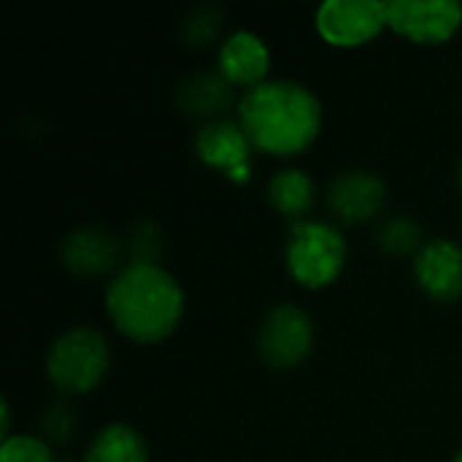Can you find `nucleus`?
I'll list each match as a JSON object with an SVG mask.
<instances>
[{"label": "nucleus", "instance_id": "obj_1", "mask_svg": "<svg viewBox=\"0 0 462 462\" xmlns=\"http://www.w3.org/2000/svg\"><path fill=\"white\" fill-rule=\"evenodd\" d=\"M238 125L249 135L254 152L298 157L319 138L322 103L298 81H265L241 95Z\"/></svg>", "mask_w": 462, "mask_h": 462}, {"label": "nucleus", "instance_id": "obj_2", "mask_svg": "<svg viewBox=\"0 0 462 462\" xmlns=\"http://www.w3.org/2000/svg\"><path fill=\"white\" fill-rule=\"evenodd\" d=\"M111 325L135 344H160L181 325L184 290L162 265L127 263L106 287Z\"/></svg>", "mask_w": 462, "mask_h": 462}, {"label": "nucleus", "instance_id": "obj_3", "mask_svg": "<svg viewBox=\"0 0 462 462\" xmlns=\"http://www.w3.org/2000/svg\"><path fill=\"white\" fill-rule=\"evenodd\" d=\"M346 238L338 227L317 219H300L292 225L284 244L287 273L303 290L330 287L346 268Z\"/></svg>", "mask_w": 462, "mask_h": 462}, {"label": "nucleus", "instance_id": "obj_4", "mask_svg": "<svg viewBox=\"0 0 462 462\" xmlns=\"http://www.w3.org/2000/svg\"><path fill=\"white\" fill-rule=\"evenodd\" d=\"M43 365L54 390L62 395H87L106 379L111 349L97 330L70 328L51 341Z\"/></svg>", "mask_w": 462, "mask_h": 462}, {"label": "nucleus", "instance_id": "obj_5", "mask_svg": "<svg viewBox=\"0 0 462 462\" xmlns=\"http://www.w3.org/2000/svg\"><path fill=\"white\" fill-rule=\"evenodd\" d=\"M314 349V322L292 303L271 309L257 330V355L273 371L298 368Z\"/></svg>", "mask_w": 462, "mask_h": 462}, {"label": "nucleus", "instance_id": "obj_6", "mask_svg": "<svg viewBox=\"0 0 462 462\" xmlns=\"http://www.w3.org/2000/svg\"><path fill=\"white\" fill-rule=\"evenodd\" d=\"M319 38L336 49L371 43L387 27V3L382 0H328L314 14Z\"/></svg>", "mask_w": 462, "mask_h": 462}, {"label": "nucleus", "instance_id": "obj_7", "mask_svg": "<svg viewBox=\"0 0 462 462\" xmlns=\"http://www.w3.org/2000/svg\"><path fill=\"white\" fill-rule=\"evenodd\" d=\"M387 27L411 43L441 46L462 27V5L457 0H393Z\"/></svg>", "mask_w": 462, "mask_h": 462}, {"label": "nucleus", "instance_id": "obj_8", "mask_svg": "<svg viewBox=\"0 0 462 462\" xmlns=\"http://www.w3.org/2000/svg\"><path fill=\"white\" fill-rule=\"evenodd\" d=\"M252 141L238 122L214 119L195 135V154L203 165L225 171L230 181L246 184L252 179Z\"/></svg>", "mask_w": 462, "mask_h": 462}, {"label": "nucleus", "instance_id": "obj_9", "mask_svg": "<svg viewBox=\"0 0 462 462\" xmlns=\"http://www.w3.org/2000/svg\"><path fill=\"white\" fill-rule=\"evenodd\" d=\"M420 290L433 303H455L462 298V246L449 238L425 241L411 260Z\"/></svg>", "mask_w": 462, "mask_h": 462}, {"label": "nucleus", "instance_id": "obj_10", "mask_svg": "<svg viewBox=\"0 0 462 462\" xmlns=\"http://www.w3.org/2000/svg\"><path fill=\"white\" fill-rule=\"evenodd\" d=\"M328 206L344 225H363L387 206V184L371 171H344L328 189Z\"/></svg>", "mask_w": 462, "mask_h": 462}, {"label": "nucleus", "instance_id": "obj_11", "mask_svg": "<svg viewBox=\"0 0 462 462\" xmlns=\"http://www.w3.org/2000/svg\"><path fill=\"white\" fill-rule=\"evenodd\" d=\"M122 244L114 233L100 227H79L60 244V263L81 279H97L119 265Z\"/></svg>", "mask_w": 462, "mask_h": 462}, {"label": "nucleus", "instance_id": "obj_12", "mask_svg": "<svg viewBox=\"0 0 462 462\" xmlns=\"http://www.w3.org/2000/svg\"><path fill=\"white\" fill-rule=\"evenodd\" d=\"M217 65H219V73L233 87L254 89L268 81L271 51L260 35H254L249 30H238V32L227 35L225 43L219 46Z\"/></svg>", "mask_w": 462, "mask_h": 462}, {"label": "nucleus", "instance_id": "obj_13", "mask_svg": "<svg viewBox=\"0 0 462 462\" xmlns=\"http://www.w3.org/2000/svg\"><path fill=\"white\" fill-rule=\"evenodd\" d=\"M176 103L189 116L211 119V116L225 114L236 103V95H233V84L219 70L217 73H195L179 87Z\"/></svg>", "mask_w": 462, "mask_h": 462}, {"label": "nucleus", "instance_id": "obj_14", "mask_svg": "<svg viewBox=\"0 0 462 462\" xmlns=\"http://www.w3.org/2000/svg\"><path fill=\"white\" fill-rule=\"evenodd\" d=\"M268 200H271L276 214L300 222V219H306V214L317 203L314 179L306 171H298V168L279 171L268 184Z\"/></svg>", "mask_w": 462, "mask_h": 462}, {"label": "nucleus", "instance_id": "obj_15", "mask_svg": "<svg viewBox=\"0 0 462 462\" xmlns=\"http://www.w3.org/2000/svg\"><path fill=\"white\" fill-rule=\"evenodd\" d=\"M84 462H149V447L133 425L114 422L92 439Z\"/></svg>", "mask_w": 462, "mask_h": 462}, {"label": "nucleus", "instance_id": "obj_16", "mask_svg": "<svg viewBox=\"0 0 462 462\" xmlns=\"http://www.w3.org/2000/svg\"><path fill=\"white\" fill-rule=\"evenodd\" d=\"M376 244L390 257H409V254L417 257V252L425 246V238H422V227L414 219L393 217L379 227Z\"/></svg>", "mask_w": 462, "mask_h": 462}, {"label": "nucleus", "instance_id": "obj_17", "mask_svg": "<svg viewBox=\"0 0 462 462\" xmlns=\"http://www.w3.org/2000/svg\"><path fill=\"white\" fill-rule=\"evenodd\" d=\"M76 425H79L76 411H73L68 403H62V401L49 403V406L41 411V417H38L41 439H43V441H54V444L70 441L73 433H76Z\"/></svg>", "mask_w": 462, "mask_h": 462}, {"label": "nucleus", "instance_id": "obj_18", "mask_svg": "<svg viewBox=\"0 0 462 462\" xmlns=\"http://www.w3.org/2000/svg\"><path fill=\"white\" fill-rule=\"evenodd\" d=\"M219 27H222V11L214 5H200L184 16L181 35L189 46H206L219 35Z\"/></svg>", "mask_w": 462, "mask_h": 462}, {"label": "nucleus", "instance_id": "obj_19", "mask_svg": "<svg viewBox=\"0 0 462 462\" xmlns=\"http://www.w3.org/2000/svg\"><path fill=\"white\" fill-rule=\"evenodd\" d=\"M127 254L130 263H141V265H160V254H162V236L157 230V225L152 222H138L130 236H127Z\"/></svg>", "mask_w": 462, "mask_h": 462}, {"label": "nucleus", "instance_id": "obj_20", "mask_svg": "<svg viewBox=\"0 0 462 462\" xmlns=\"http://www.w3.org/2000/svg\"><path fill=\"white\" fill-rule=\"evenodd\" d=\"M0 462H57L51 457L49 441L41 436H11L0 444Z\"/></svg>", "mask_w": 462, "mask_h": 462}, {"label": "nucleus", "instance_id": "obj_21", "mask_svg": "<svg viewBox=\"0 0 462 462\" xmlns=\"http://www.w3.org/2000/svg\"><path fill=\"white\" fill-rule=\"evenodd\" d=\"M0 420H3V425H0V436H3V441H5V439H11V409H8V403H5V401L0 403Z\"/></svg>", "mask_w": 462, "mask_h": 462}, {"label": "nucleus", "instance_id": "obj_22", "mask_svg": "<svg viewBox=\"0 0 462 462\" xmlns=\"http://www.w3.org/2000/svg\"><path fill=\"white\" fill-rule=\"evenodd\" d=\"M457 181H460V189H462V162H460V171H457Z\"/></svg>", "mask_w": 462, "mask_h": 462}, {"label": "nucleus", "instance_id": "obj_23", "mask_svg": "<svg viewBox=\"0 0 462 462\" xmlns=\"http://www.w3.org/2000/svg\"><path fill=\"white\" fill-rule=\"evenodd\" d=\"M452 462H462V449L457 452V455H455V460H452Z\"/></svg>", "mask_w": 462, "mask_h": 462}, {"label": "nucleus", "instance_id": "obj_24", "mask_svg": "<svg viewBox=\"0 0 462 462\" xmlns=\"http://www.w3.org/2000/svg\"><path fill=\"white\" fill-rule=\"evenodd\" d=\"M57 462H70V460H57Z\"/></svg>", "mask_w": 462, "mask_h": 462}]
</instances>
